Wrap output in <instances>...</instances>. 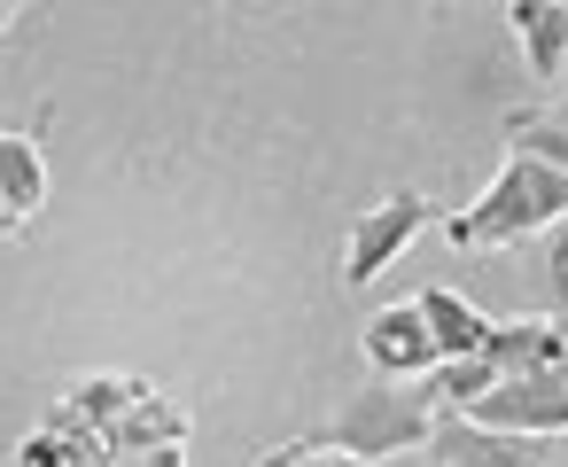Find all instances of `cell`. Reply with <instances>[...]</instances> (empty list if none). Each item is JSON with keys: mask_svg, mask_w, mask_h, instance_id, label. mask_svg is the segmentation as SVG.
I'll return each mask as SVG.
<instances>
[{"mask_svg": "<svg viewBox=\"0 0 568 467\" xmlns=\"http://www.w3.org/2000/svg\"><path fill=\"white\" fill-rule=\"evenodd\" d=\"M560 219H568V180L545 172V164H529V156H506L498 180H490L467 211L444 219V234H452L459 250H514V242H529V234H545V226H560Z\"/></svg>", "mask_w": 568, "mask_h": 467, "instance_id": "obj_1", "label": "cell"}, {"mask_svg": "<svg viewBox=\"0 0 568 467\" xmlns=\"http://www.w3.org/2000/svg\"><path fill=\"white\" fill-rule=\"evenodd\" d=\"M428 428H436L428 382H366V389L343 397V413L327 420L320 444H327V451H351V459H366V467H382V459H397V451H420Z\"/></svg>", "mask_w": 568, "mask_h": 467, "instance_id": "obj_2", "label": "cell"}, {"mask_svg": "<svg viewBox=\"0 0 568 467\" xmlns=\"http://www.w3.org/2000/svg\"><path fill=\"white\" fill-rule=\"evenodd\" d=\"M459 420L498 428V436H568V366L560 374H506Z\"/></svg>", "mask_w": 568, "mask_h": 467, "instance_id": "obj_3", "label": "cell"}, {"mask_svg": "<svg viewBox=\"0 0 568 467\" xmlns=\"http://www.w3.org/2000/svg\"><path fill=\"white\" fill-rule=\"evenodd\" d=\"M428 219H436V203H428V195H413V187L382 195L374 211H358L351 250H343V288H366L374 273H389V265H397V250H405Z\"/></svg>", "mask_w": 568, "mask_h": 467, "instance_id": "obj_4", "label": "cell"}, {"mask_svg": "<svg viewBox=\"0 0 568 467\" xmlns=\"http://www.w3.org/2000/svg\"><path fill=\"white\" fill-rule=\"evenodd\" d=\"M420 451L444 467H545V436H498V428H475L459 413H436Z\"/></svg>", "mask_w": 568, "mask_h": 467, "instance_id": "obj_5", "label": "cell"}, {"mask_svg": "<svg viewBox=\"0 0 568 467\" xmlns=\"http://www.w3.org/2000/svg\"><path fill=\"white\" fill-rule=\"evenodd\" d=\"M358 351H366L374 382H420V374L436 366V343H428V327H420L413 304H382V312L366 319Z\"/></svg>", "mask_w": 568, "mask_h": 467, "instance_id": "obj_6", "label": "cell"}, {"mask_svg": "<svg viewBox=\"0 0 568 467\" xmlns=\"http://www.w3.org/2000/svg\"><path fill=\"white\" fill-rule=\"evenodd\" d=\"M413 312H420V327H428L436 358H483L490 319H483V312H475L459 288H420V296H413Z\"/></svg>", "mask_w": 568, "mask_h": 467, "instance_id": "obj_7", "label": "cell"}, {"mask_svg": "<svg viewBox=\"0 0 568 467\" xmlns=\"http://www.w3.org/2000/svg\"><path fill=\"white\" fill-rule=\"evenodd\" d=\"M483 358H490V374L506 382V374H560L568 358H560V327L552 319H490V343H483Z\"/></svg>", "mask_w": 568, "mask_h": 467, "instance_id": "obj_8", "label": "cell"}, {"mask_svg": "<svg viewBox=\"0 0 568 467\" xmlns=\"http://www.w3.org/2000/svg\"><path fill=\"white\" fill-rule=\"evenodd\" d=\"M156 444H187V413L156 389V382H141V397L125 405V420L102 436V451L110 459H125V451H156Z\"/></svg>", "mask_w": 568, "mask_h": 467, "instance_id": "obj_9", "label": "cell"}, {"mask_svg": "<svg viewBox=\"0 0 568 467\" xmlns=\"http://www.w3.org/2000/svg\"><path fill=\"white\" fill-rule=\"evenodd\" d=\"M506 17H514V32L529 48V71L560 79V63H568V9H560V0H514Z\"/></svg>", "mask_w": 568, "mask_h": 467, "instance_id": "obj_10", "label": "cell"}, {"mask_svg": "<svg viewBox=\"0 0 568 467\" xmlns=\"http://www.w3.org/2000/svg\"><path fill=\"white\" fill-rule=\"evenodd\" d=\"M0 203L17 211V226L48 203V164H40V149L24 133H0Z\"/></svg>", "mask_w": 568, "mask_h": 467, "instance_id": "obj_11", "label": "cell"}, {"mask_svg": "<svg viewBox=\"0 0 568 467\" xmlns=\"http://www.w3.org/2000/svg\"><path fill=\"white\" fill-rule=\"evenodd\" d=\"M141 397V374H87V382H71L63 389V405L94 428V436H110L118 420H125V405Z\"/></svg>", "mask_w": 568, "mask_h": 467, "instance_id": "obj_12", "label": "cell"}, {"mask_svg": "<svg viewBox=\"0 0 568 467\" xmlns=\"http://www.w3.org/2000/svg\"><path fill=\"white\" fill-rule=\"evenodd\" d=\"M506 156H529V164H545V172L568 180V118L514 110V118H506Z\"/></svg>", "mask_w": 568, "mask_h": 467, "instance_id": "obj_13", "label": "cell"}, {"mask_svg": "<svg viewBox=\"0 0 568 467\" xmlns=\"http://www.w3.org/2000/svg\"><path fill=\"white\" fill-rule=\"evenodd\" d=\"M420 382H428V397H436V405H459V413H467L498 374H490V358H436Z\"/></svg>", "mask_w": 568, "mask_h": 467, "instance_id": "obj_14", "label": "cell"}, {"mask_svg": "<svg viewBox=\"0 0 568 467\" xmlns=\"http://www.w3.org/2000/svg\"><path fill=\"white\" fill-rule=\"evenodd\" d=\"M529 281H537L545 312H552V319H568V219H560V226H545V257L529 265Z\"/></svg>", "mask_w": 568, "mask_h": 467, "instance_id": "obj_15", "label": "cell"}, {"mask_svg": "<svg viewBox=\"0 0 568 467\" xmlns=\"http://www.w3.org/2000/svg\"><path fill=\"white\" fill-rule=\"evenodd\" d=\"M257 467H366V459H351V451H327L320 436H296V444H281V451H265Z\"/></svg>", "mask_w": 568, "mask_h": 467, "instance_id": "obj_16", "label": "cell"}, {"mask_svg": "<svg viewBox=\"0 0 568 467\" xmlns=\"http://www.w3.org/2000/svg\"><path fill=\"white\" fill-rule=\"evenodd\" d=\"M9 467H87V459H79V451H71L63 436H48V428H32V436L17 444V459H9Z\"/></svg>", "mask_w": 568, "mask_h": 467, "instance_id": "obj_17", "label": "cell"}, {"mask_svg": "<svg viewBox=\"0 0 568 467\" xmlns=\"http://www.w3.org/2000/svg\"><path fill=\"white\" fill-rule=\"evenodd\" d=\"M118 467H187V451L180 444H156V451H125Z\"/></svg>", "mask_w": 568, "mask_h": 467, "instance_id": "obj_18", "label": "cell"}, {"mask_svg": "<svg viewBox=\"0 0 568 467\" xmlns=\"http://www.w3.org/2000/svg\"><path fill=\"white\" fill-rule=\"evenodd\" d=\"M9 24H17V9H9V0H0V40H9Z\"/></svg>", "mask_w": 568, "mask_h": 467, "instance_id": "obj_19", "label": "cell"}, {"mask_svg": "<svg viewBox=\"0 0 568 467\" xmlns=\"http://www.w3.org/2000/svg\"><path fill=\"white\" fill-rule=\"evenodd\" d=\"M0 234H17V211H9V203H0Z\"/></svg>", "mask_w": 568, "mask_h": 467, "instance_id": "obj_20", "label": "cell"}, {"mask_svg": "<svg viewBox=\"0 0 568 467\" xmlns=\"http://www.w3.org/2000/svg\"><path fill=\"white\" fill-rule=\"evenodd\" d=\"M552 327H560V358H568V319H552Z\"/></svg>", "mask_w": 568, "mask_h": 467, "instance_id": "obj_21", "label": "cell"}, {"mask_svg": "<svg viewBox=\"0 0 568 467\" xmlns=\"http://www.w3.org/2000/svg\"><path fill=\"white\" fill-rule=\"evenodd\" d=\"M428 467H444V459H428Z\"/></svg>", "mask_w": 568, "mask_h": 467, "instance_id": "obj_22", "label": "cell"}, {"mask_svg": "<svg viewBox=\"0 0 568 467\" xmlns=\"http://www.w3.org/2000/svg\"><path fill=\"white\" fill-rule=\"evenodd\" d=\"M560 467H568V451H560Z\"/></svg>", "mask_w": 568, "mask_h": 467, "instance_id": "obj_23", "label": "cell"}]
</instances>
